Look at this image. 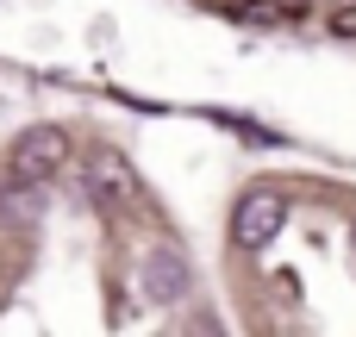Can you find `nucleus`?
Wrapping results in <instances>:
<instances>
[{
  "mask_svg": "<svg viewBox=\"0 0 356 337\" xmlns=\"http://www.w3.org/2000/svg\"><path fill=\"white\" fill-rule=\"evenodd\" d=\"M69 163V138L56 131V125H31V131H19V144H13V156H6V175L13 181H31V188H44L56 169Z\"/></svg>",
  "mask_w": 356,
  "mask_h": 337,
  "instance_id": "1",
  "label": "nucleus"
},
{
  "mask_svg": "<svg viewBox=\"0 0 356 337\" xmlns=\"http://www.w3.org/2000/svg\"><path fill=\"white\" fill-rule=\"evenodd\" d=\"M81 188H88L100 206H113V213H131V206L144 200L138 169H131L119 150H94V156H88V169H81Z\"/></svg>",
  "mask_w": 356,
  "mask_h": 337,
  "instance_id": "2",
  "label": "nucleus"
},
{
  "mask_svg": "<svg viewBox=\"0 0 356 337\" xmlns=\"http://www.w3.org/2000/svg\"><path fill=\"white\" fill-rule=\"evenodd\" d=\"M288 225V200H282V188H250L244 200H238V213H232V238H238V250H269V238Z\"/></svg>",
  "mask_w": 356,
  "mask_h": 337,
  "instance_id": "3",
  "label": "nucleus"
},
{
  "mask_svg": "<svg viewBox=\"0 0 356 337\" xmlns=\"http://www.w3.org/2000/svg\"><path fill=\"white\" fill-rule=\"evenodd\" d=\"M138 288H144V300L175 306V300H188V263H181L175 250H150V256L138 263Z\"/></svg>",
  "mask_w": 356,
  "mask_h": 337,
  "instance_id": "4",
  "label": "nucleus"
},
{
  "mask_svg": "<svg viewBox=\"0 0 356 337\" xmlns=\"http://www.w3.org/2000/svg\"><path fill=\"white\" fill-rule=\"evenodd\" d=\"M0 219H6V225H38V219H44V188L19 181V188L0 200Z\"/></svg>",
  "mask_w": 356,
  "mask_h": 337,
  "instance_id": "5",
  "label": "nucleus"
},
{
  "mask_svg": "<svg viewBox=\"0 0 356 337\" xmlns=\"http://www.w3.org/2000/svg\"><path fill=\"white\" fill-rule=\"evenodd\" d=\"M350 244H356V225H350Z\"/></svg>",
  "mask_w": 356,
  "mask_h": 337,
  "instance_id": "6",
  "label": "nucleus"
}]
</instances>
